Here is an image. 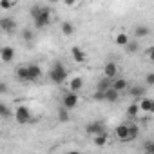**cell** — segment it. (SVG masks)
<instances>
[{
	"label": "cell",
	"mask_w": 154,
	"mask_h": 154,
	"mask_svg": "<svg viewBox=\"0 0 154 154\" xmlns=\"http://www.w3.org/2000/svg\"><path fill=\"white\" fill-rule=\"evenodd\" d=\"M31 17H33V22H35V27L36 29H44L51 24V11L47 8H40V6H35L31 9Z\"/></svg>",
	"instance_id": "1"
},
{
	"label": "cell",
	"mask_w": 154,
	"mask_h": 154,
	"mask_svg": "<svg viewBox=\"0 0 154 154\" xmlns=\"http://www.w3.org/2000/svg\"><path fill=\"white\" fill-rule=\"evenodd\" d=\"M129 94H131L132 98H143V96H145V87H141V85H132V87H129Z\"/></svg>",
	"instance_id": "16"
},
{
	"label": "cell",
	"mask_w": 154,
	"mask_h": 154,
	"mask_svg": "<svg viewBox=\"0 0 154 154\" xmlns=\"http://www.w3.org/2000/svg\"><path fill=\"white\" fill-rule=\"evenodd\" d=\"M152 102H154V100H149V98H145V96H143V100L140 102V107H141V111H145V112H150V109H152Z\"/></svg>",
	"instance_id": "25"
},
{
	"label": "cell",
	"mask_w": 154,
	"mask_h": 154,
	"mask_svg": "<svg viewBox=\"0 0 154 154\" xmlns=\"http://www.w3.org/2000/svg\"><path fill=\"white\" fill-rule=\"evenodd\" d=\"M49 80L53 84H62L67 80V69L62 65V63H54L53 69L49 71Z\"/></svg>",
	"instance_id": "2"
},
{
	"label": "cell",
	"mask_w": 154,
	"mask_h": 154,
	"mask_svg": "<svg viewBox=\"0 0 154 154\" xmlns=\"http://www.w3.org/2000/svg\"><path fill=\"white\" fill-rule=\"evenodd\" d=\"M15 120L20 123V125H26L31 122V111L26 107V105H18L15 109Z\"/></svg>",
	"instance_id": "3"
},
{
	"label": "cell",
	"mask_w": 154,
	"mask_h": 154,
	"mask_svg": "<svg viewBox=\"0 0 154 154\" xmlns=\"http://www.w3.org/2000/svg\"><path fill=\"white\" fill-rule=\"evenodd\" d=\"M0 114H2L4 118H9V116H11V109H9L6 103H0Z\"/></svg>",
	"instance_id": "27"
},
{
	"label": "cell",
	"mask_w": 154,
	"mask_h": 154,
	"mask_svg": "<svg viewBox=\"0 0 154 154\" xmlns=\"http://www.w3.org/2000/svg\"><path fill=\"white\" fill-rule=\"evenodd\" d=\"M103 74H105V78L114 80L116 76H118V65H116V62H107L103 65Z\"/></svg>",
	"instance_id": "6"
},
{
	"label": "cell",
	"mask_w": 154,
	"mask_h": 154,
	"mask_svg": "<svg viewBox=\"0 0 154 154\" xmlns=\"http://www.w3.org/2000/svg\"><path fill=\"white\" fill-rule=\"evenodd\" d=\"M114 42H116V45H122V47H125V45L131 42V36H129L127 33H116V36H114Z\"/></svg>",
	"instance_id": "15"
},
{
	"label": "cell",
	"mask_w": 154,
	"mask_h": 154,
	"mask_svg": "<svg viewBox=\"0 0 154 154\" xmlns=\"http://www.w3.org/2000/svg\"><path fill=\"white\" fill-rule=\"evenodd\" d=\"M103 131H105L103 122H91V123L85 127V132H87V134H93V136H96V134H100V132H103Z\"/></svg>",
	"instance_id": "8"
},
{
	"label": "cell",
	"mask_w": 154,
	"mask_h": 154,
	"mask_svg": "<svg viewBox=\"0 0 154 154\" xmlns=\"http://www.w3.org/2000/svg\"><path fill=\"white\" fill-rule=\"evenodd\" d=\"M0 58H2L4 63H9L15 60V49L11 45H4L2 49H0Z\"/></svg>",
	"instance_id": "7"
},
{
	"label": "cell",
	"mask_w": 154,
	"mask_h": 154,
	"mask_svg": "<svg viewBox=\"0 0 154 154\" xmlns=\"http://www.w3.org/2000/svg\"><path fill=\"white\" fill-rule=\"evenodd\" d=\"M112 87V80L111 78H103V80H100L98 84H96V89H100V91H107V89H111Z\"/></svg>",
	"instance_id": "20"
},
{
	"label": "cell",
	"mask_w": 154,
	"mask_h": 154,
	"mask_svg": "<svg viewBox=\"0 0 154 154\" xmlns=\"http://www.w3.org/2000/svg\"><path fill=\"white\" fill-rule=\"evenodd\" d=\"M138 136H140V129H138V125H129V141L136 140Z\"/></svg>",
	"instance_id": "26"
},
{
	"label": "cell",
	"mask_w": 154,
	"mask_h": 154,
	"mask_svg": "<svg viewBox=\"0 0 154 154\" xmlns=\"http://www.w3.org/2000/svg\"><path fill=\"white\" fill-rule=\"evenodd\" d=\"M150 33V29L147 27V26H136L134 27V36L136 38H143V36H147Z\"/></svg>",
	"instance_id": "18"
},
{
	"label": "cell",
	"mask_w": 154,
	"mask_h": 154,
	"mask_svg": "<svg viewBox=\"0 0 154 154\" xmlns=\"http://www.w3.org/2000/svg\"><path fill=\"white\" fill-rule=\"evenodd\" d=\"M145 84L147 85H154V72H147L145 74Z\"/></svg>",
	"instance_id": "29"
},
{
	"label": "cell",
	"mask_w": 154,
	"mask_h": 154,
	"mask_svg": "<svg viewBox=\"0 0 154 154\" xmlns=\"http://www.w3.org/2000/svg\"><path fill=\"white\" fill-rule=\"evenodd\" d=\"M150 112H152V114H154V102H152V109H150Z\"/></svg>",
	"instance_id": "36"
},
{
	"label": "cell",
	"mask_w": 154,
	"mask_h": 154,
	"mask_svg": "<svg viewBox=\"0 0 154 154\" xmlns=\"http://www.w3.org/2000/svg\"><path fill=\"white\" fill-rule=\"evenodd\" d=\"M71 56H72V60H74L76 63H84V62L87 60V54H85L84 49L78 47V45H72V47H71Z\"/></svg>",
	"instance_id": "5"
},
{
	"label": "cell",
	"mask_w": 154,
	"mask_h": 154,
	"mask_svg": "<svg viewBox=\"0 0 154 154\" xmlns=\"http://www.w3.org/2000/svg\"><path fill=\"white\" fill-rule=\"evenodd\" d=\"M0 27H2V31H6V33H13L17 29V22L11 20V18H2L0 20Z\"/></svg>",
	"instance_id": "11"
},
{
	"label": "cell",
	"mask_w": 154,
	"mask_h": 154,
	"mask_svg": "<svg viewBox=\"0 0 154 154\" xmlns=\"http://www.w3.org/2000/svg\"><path fill=\"white\" fill-rule=\"evenodd\" d=\"M82 87H84V80L80 78V76H74V78L69 82V91H74V93H78Z\"/></svg>",
	"instance_id": "13"
},
{
	"label": "cell",
	"mask_w": 154,
	"mask_h": 154,
	"mask_svg": "<svg viewBox=\"0 0 154 154\" xmlns=\"http://www.w3.org/2000/svg\"><path fill=\"white\" fill-rule=\"evenodd\" d=\"M140 111H141L140 103H132V105H129V107H127V116L134 118V116H138V112H140Z\"/></svg>",
	"instance_id": "22"
},
{
	"label": "cell",
	"mask_w": 154,
	"mask_h": 154,
	"mask_svg": "<svg viewBox=\"0 0 154 154\" xmlns=\"http://www.w3.org/2000/svg\"><path fill=\"white\" fill-rule=\"evenodd\" d=\"M114 134H116L118 140H122V141H129V125H125V123L118 125V127L114 129Z\"/></svg>",
	"instance_id": "10"
},
{
	"label": "cell",
	"mask_w": 154,
	"mask_h": 154,
	"mask_svg": "<svg viewBox=\"0 0 154 154\" xmlns=\"http://www.w3.org/2000/svg\"><path fill=\"white\" fill-rule=\"evenodd\" d=\"M118 98H120V91H116L114 87H111V89L105 91V102L114 103V102H118Z\"/></svg>",
	"instance_id": "17"
},
{
	"label": "cell",
	"mask_w": 154,
	"mask_h": 154,
	"mask_svg": "<svg viewBox=\"0 0 154 154\" xmlns=\"http://www.w3.org/2000/svg\"><path fill=\"white\" fill-rule=\"evenodd\" d=\"M63 2H65V6H74L76 0H63Z\"/></svg>",
	"instance_id": "35"
},
{
	"label": "cell",
	"mask_w": 154,
	"mask_h": 154,
	"mask_svg": "<svg viewBox=\"0 0 154 154\" xmlns=\"http://www.w3.org/2000/svg\"><path fill=\"white\" fill-rule=\"evenodd\" d=\"M62 33H63L65 36H72V33H74V26H72L71 22H62Z\"/></svg>",
	"instance_id": "21"
},
{
	"label": "cell",
	"mask_w": 154,
	"mask_h": 154,
	"mask_svg": "<svg viewBox=\"0 0 154 154\" xmlns=\"http://www.w3.org/2000/svg\"><path fill=\"white\" fill-rule=\"evenodd\" d=\"M6 91H8V85L6 84H0V94H6Z\"/></svg>",
	"instance_id": "34"
},
{
	"label": "cell",
	"mask_w": 154,
	"mask_h": 154,
	"mask_svg": "<svg viewBox=\"0 0 154 154\" xmlns=\"http://www.w3.org/2000/svg\"><path fill=\"white\" fill-rule=\"evenodd\" d=\"M49 2H51V4H56V2H58V0H49Z\"/></svg>",
	"instance_id": "37"
},
{
	"label": "cell",
	"mask_w": 154,
	"mask_h": 154,
	"mask_svg": "<svg viewBox=\"0 0 154 154\" xmlns=\"http://www.w3.org/2000/svg\"><path fill=\"white\" fill-rule=\"evenodd\" d=\"M145 54L149 56V60H150V62H154V47H149V49L145 51Z\"/></svg>",
	"instance_id": "33"
},
{
	"label": "cell",
	"mask_w": 154,
	"mask_h": 154,
	"mask_svg": "<svg viewBox=\"0 0 154 154\" xmlns=\"http://www.w3.org/2000/svg\"><path fill=\"white\" fill-rule=\"evenodd\" d=\"M27 71H29V82H36L40 76H42V69L36 63H29L27 65Z\"/></svg>",
	"instance_id": "9"
},
{
	"label": "cell",
	"mask_w": 154,
	"mask_h": 154,
	"mask_svg": "<svg viewBox=\"0 0 154 154\" xmlns=\"http://www.w3.org/2000/svg\"><path fill=\"white\" fill-rule=\"evenodd\" d=\"M22 36H24V40H26V42H29V40H33V31H31V29H24Z\"/></svg>",
	"instance_id": "30"
},
{
	"label": "cell",
	"mask_w": 154,
	"mask_h": 154,
	"mask_svg": "<svg viewBox=\"0 0 154 154\" xmlns=\"http://www.w3.org/2000/svg\"><path fill=\"white\" fill-rule=\"evenodd\" d=\"M147 152H150V154H154V141H149V143H145V147H143Z\"/></svg>",
	"instance_id": "32"
},
{
	"label": "cell",
	"mask_w": 154,
	"mask_h": 154,
	"mask_svg": "<svg viewBox=\"0 0 154 154\" xmlns=\"http://www.w3.org/2000/svg\"><path fill=\"white\" fill-rule=\"evenodd\" d=\"M112 87L116 89V91H125V89H129V84H127V80L125 78H118V76H116V78L112 80Z\"/></svg>",
	"instance_id": "14"
},
{
	"label": "cell",
	"mask_w": 154,
	"mask_h": 154,
	"mask_svg": "<svg viewBox=\"0 0 154 154\" xmlns=\"http://www.w3.org/2000/svg\"><path fill=\"white\" fill-rule=\"evenodd\" d=\"M76 105H78V93L69 91L67 94H63V107H67L69 111H72Z\"/></svg>",
	"instance_id": "4"
},
{
	"label": "cell",
	"mask_w": 154,
	"mask_h": 154,
	"mask_svg": "<svg viewBox=\"0 0 154 154\" xmlns=\"http://www.w3.org/2000/svg\"><path fill=\"white\" fill-rule=\"evenodd\" d=\"M93 98H94L96 102H105V91H100V89H96V93L93 94Z\"/></svg>",
	"instance_id": "28"
},
{
	"label": "cell",
	"mask_w": 154,
	"mask_h": 154,
	"mask_svg": "<svg viewBox=\"0 0 154 154\" xmlns=\"http://www.w3.org/2000/svg\"><path fill=\"white\" fill-rule=\"evenodd\" d=\"M69 109L67 107H62L60 111H58V122H62V123H65V122H69Z\"/></svg>",
	"instance_id": "23"
},
{
	"label": "cell",
	"mask_w": 154,
	"mask_h": 154,
	"mask_svg": "<svg viewBox=\"0 0 154 154\" xmlns=\"http://www.w3.org/2000/svg\"><path fill=\"white\" fill-rule=\"evenodd\" d=\"M11 6H13L11 0H0V8H2V9H9Z\"/></svg>",
	"instance_id": "31"
},
{
	"label": "cell",
	"mask_w": 154,
	"mask_h": 154,
	"mask_svg": "<svg viewBox=\"0 0 154 154\" xmlns=\"http://www.w3.org/2000/svg\"><path fill=\"white\" fill-rule=\"evenodd\" d=\"M93 143H94L96 147H103V145L107 143V132L103 131V132L96 134V136H94V140H93Z\"/></svg>",
	"instance_id": "19"
},
{
	"label": "cell",
	"mask_w": 154,
	"mask_h": 154,
	"mask_svg": "<svg viewBox=\"0 0 154 154\" xmlns=\"http://www.w3.org/2000/svg\"><path fill=\"white\" fill-rule=\"evenodd\" d=\"M125 49H127V53H131V54L138 53V49H140V44H138V40H131V42L125 45Z\"/></svg>",
	"instance_id": "24"
},
{
	"label": "cell",
	"mask_w": 154,
	"mask_h": 154,
	"mask_svg": "<svg viewBox=\"0 0 154 154\" xmlns=\"http://www.w3.org/2000/svg\"><path fill=\"white\" fill-rule=\"evenodd\" d=\"M17 78H18L20 82H24V84L29 82V71H27V65H22V67L17 69Z\"/></svg>",
	"instance_id": "12"
}]
</instances>
